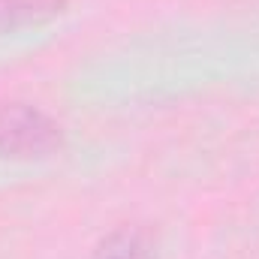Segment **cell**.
I'll list each match as a JSON object with an SVG mask.
<instances>
[{
    "instance_id": "cell-1",
    "label": "cell",
    "mask_w": 259,
    "mask_h": 259,
    "mask_svg": "<svg viewBox=\"0 0 259 259\" xmlns=\"http://www.w3.org/2000/svg\"><path fill=\"white\" fill-rule=\"evenodd\" d=\"M64 145V130L42 109L27 103L0 106V157L33 160L49 157Z\"/></svg>"
},
{
    "instance_id": "cell-2",
    "label": "cell",
    "mask_w": 259,
    "mask_h": 259,
    "mask_svg": "<svg viewBox=\"0 0 259 259\" xmlns=\"http://www.w3.org/2000/svg\"><path fill=\"white\" fill-rule=\"evenodd\" d=\"M94 259H160V253H157V241L148 229L118 226L97 244Z\"/></svg>"
},
{
    "instance_id": "cell-3",
    "label": "cell",
    "mask_w": 259,
    "mask_h": 259,
    "mask_svg": "<svg viewBox=\"0 0 259 259\" xmlns=\"http://www.w3.org/2000/svg\"><path fill=\"white\" fill-rule=\"evenodd\" d=\"M66 0H0V36L21 30V27H36L61 15Z\"/></svg>"
}]
</instances>
